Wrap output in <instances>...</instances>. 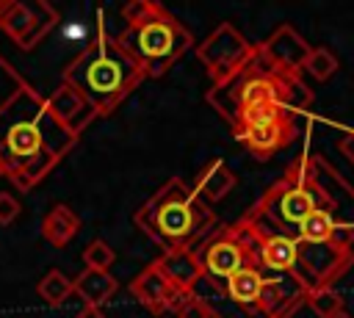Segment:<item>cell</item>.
Segmentation results:
<instances>
[{
	"instance_id": "30",
	"label": "cell",
	"mask_w": 354,
	"mask_h": 318,
	"mask_svg": "<svg viewBox=\"0 0 354 318\" xmlns=\"http://www.w3.org/2000/svg\"><path fill=\"white\" fill-rule=\"evenodd\" d=\"M343 318H346V315H343Z\"/></svg>"
},
{
	"instance_id": "22",
	"label": "cell",
	"mask_w": 354,
	"mask_h": 318,
	"mask_svg": "<svg viewBox=\"0 0 354 318\" xmlns=\"http://www.w3.org/2000/svg\"><path fill=\"white\" fill-rule=\"evenodd\" d=\"M307 299V304H310V310L318 315V318H343L346 312V307H343V299H340V293L337 290H332V288H324V285H318V288H310V293L304 296Z\"/></svg>"
},
{
	"instance_id": "27",
	"label": "cell",
	"mask_w": 354,
	"mask_h": 318,
	"mask_svg": "<svg viewBox=\"0 0 354 318\" xmlns=\"http://www.w3.org/2000/svg\"><path fill=\"white\" fill-rule=\"evenodd\" d=\"M337 149L346 155V160L354 163V133H346V135L337 141Z\"/></svg>"
},
{
	"instance_id": "20",
	"label": "cell",
	"mask_w": 354,
	"mask_h": 318,
	"mask_svg": "<svg viewBox=\"0 0 354 318\" xmlns=\"http://www.w3.org/2000/svg\"><path fill=\"white\" fill-rule=\"evenodd\" d=\"M332 227H335L332 213H329L326 207H315V210L299 224V243H310V246L329 243Z\"/></svg>"
},
{
	"instance_id": "9",
	"label": "cell",
	"mask_w": 354,
	"mask_h": 318,
	"mask_svg": "<svg viewBox=\"0 0 354 318\" xmlns=\"http://www.w3.org/2000/svg\"><path fill=\"white\" fill-rule=\"evenodd\" d=\"M254 50L257 44H249L246 36L232 22H221L202 44H196V58L207 69L210 80L221 83L230 75H235L254 55Z\"/></svg>"
},
{
	"instance_id": "14",
	"label": "cell",
	"mask_w": 354,
	"mask_h": 318,
	"mask_svg": "<svg viewBox=\"0 0 354 318\" xmlns=\"http://www.w3.org/2000/svg\"><path fill=\"white\" fill-rule=\"evenodd\" d=\"M47 108L75 138H80V133L97 119V111L69 83H61L53 94H47Z\"/></svg>"
},
{
	"instance_id": "8",
	"label": "cell",
	"mask_w": 354,
	"mask_h": 318,
	"mask_svg": "<svg viewBox=\"0 0 354 318\" xmlns=\"http://www.w3.org/2000/svg\"><path fill=\"white\" fill-rule=\"evenodd\" d=\"M58 25V11L47 0L22 3V0H0V33H6L14 47L30 53L41 44V39Z\"/></svg>"
},
{
	"instance_id": "16",
	"label": "cell",
	"mask_w": 354,
	"mask_h": 318,
	"mask_svg": "<svg viewBox=\"0 0 354 318\" xmlns=\"http://www.w3.org/2000/svg\"><path fill=\"white\" fill-rule=\"evenodd\" d=\"M235 171L221 160V158H216V160H210L202 171H199V177H196V183L191 185L194 188V194L202 199V202H218V199H224L232 188H235Z\"/></svg>"
},
{
	"instance_id": "13",
	"label": "cell",
	"mask_w": 354,
	"mask_h": 318,
	"mask_svg": "<svg viewBox=\"0 0 354 318\" xmlns=\"http://www.w3.org/2000/svg\"><path fill=\"white\" fill-rule=\"evenodd\" d=\"M232 135L254 158H268V155H274L277 149L288 147L296 138V122H293V116H282V119H274V122H266V124H257V127H243Z\"/></svg>"
},
{
	"instance_id": "25",
	"label": "cell",
	"mask_w": 354,
	"mask_h": 318,
	"mask_svg": "<svg viewBox=\"0 0 354 318\" xmlns=\"http://www.w3.org/2000/svg\"><path fill=\"white\" fill-rule=\"evenodd\" d=\"M177 318H218V312L202 299V296H188V301L177 310Z\"/></svg>"
},
{
	"instance_id": "28",
	"label": "cell",
	"mask_w": 354,
	"mask_h": 318,
	"mask_svg": "<svg viewBox=\"0 0 354 318\" xmlns=\"http://www.w3.org/2000/svg\"><path fill=\"white\" fill-rule=\"evenodd\" d=\"M75 318H108V315H105L100 307H83V310H80Z\"/></svg>"
},
{
	"instance_id": "15",
	"label": "cell",
	"mask_w": 354,
	"mask_h": 318,
	"mask_svg": "<svg viewBox=\"0 0 354 318\" xmlns=\"http://www.w3.org/2000/svg\"><path fill=\"white\" fill-rule=\"evenodd\" d=\"M155 263H158V268L163 271V277L171 282V288L185 290V293H194L196 282L205 277L202 263H199L194 246L174 249V252H163L160 260H155Z\"/></svg>"
},
{
	"instance_id": "3",
	"label": "cell",
	"mask_w": 354,
	"mask_h": 318,
	"mask_svg": "<svg viewBox=\"0 0 354 318\" xmlns=\"http://www.w3.org/2000/svg\"><path fill=\"white\" fill-rule=\"evenodd\" d=\"M122 19L124 28L113 39L144 77H163L194 47L191 30L155 0L124 3Z\"/></svg>"
},
{
	"instance_id": "1",
	"label": "cell",
	"mask_w": 354,
	"mask_h": 318,
	"mask_svg": "<svg viewBox=\"0 0 354 318\" xmlns=\"http://www.w3.org/2000/svg\"><path fill=\"white\" fill-rule=\"evenodd\" d=\"M77 138L53 116L47 97L30 83L19 86L0 102V171L19 191L36 188Z\"/></svg>"
},
{
	"instance_id": "21",
	"label": "cell",
	"mask_w": 354,
	"mask_h": 318,
	"mask_svg": "<svg viewBox=\"0 0 354 318\" xmlns=\"http://www.w3.org/2000/svg\"><path fill=\"white\" fill-rule=\"evenodd\" d=\"M36 290H39V296H41L50 307H58V304H64V301L75 293V285H72V279H69L66 274H61L58 268H53V271H47V274L39 279Z\"/></svg>"
},
{
	"instance_id": "5",
	"label": "cell",
	"mask_w": 354,
	"mask_h": 318,
	"mask_svg": "<svg viewBox=\"0 0 354 318\" xmlns=\"http://www.w3.org/2000/svg\"><path fill=\"white\" fill-rule=\"evenodd\" d=\"M136 227L152 238L163 252L196 246V241L216 224L213 210L180 177H169L133 216Z\"/></svg>"
},
{
	"instance_id": "19",
	"label": "cell",
	"mask_w": 354,
	"mask_h": 318,
	"mask_svg": "<svg viewBox=\"0 0 354 318\" xmlns=\"http://www.w3.org/2000/svg\"><path fill=\"white\" fill-rule=\"evenodd\" d=\"M263 282H266V277L260 274V268H257V265H249V268L238 271L235 277H230V279L224 282V293H227L235 304H241V307H254L257 299H260Z\"/></svg>"
},
{
	"instance_id": "11",
	"label": "cell",
	"mask_w": 354,
	"mask_h": 318,
	"mask_svg": "<svg viewBox=\"0 0 354 318\" xmlns=\"http://www.w3.org/2000/svg\"><path fill=\"white\" fill-rule=\"evenodd\" d=\"M243 218H246V224L252 227V235H254L257 265L293 277V271L299 265V238H290V235H282V232H266L249 216H243Z\"/></svg>"
},
{
	"instance_id": "29",
	"label": "cell",
	"mask_w": 354,
	"mask_h": 318,
	"mask_svg": "<svg viewBox=\"0 0 354 318\" xmlns=\"http://www.w3.org/2000/svg\"><path fill=\"white\" fill-rule=\"evenodd\" d=\"M0 177H3V171H0Z\"/></svg>"
},
{
	"instance_id": "26",
	"label": "cell",
	"mask_w": 354,
	"mask_h": 318,
	"mask_svg": "<svg viewBox=\"0 0 354 318\" xmlns=\"http://www.w3.org/2000/svg\"><path fill=\"white\" fill-rule=\"evenodd\" d=\"M19 210H22L19 199L14 194H8V191H0V227L11 224L19 216Z\"/></svg>"
},
{
	"instance_id": "10",
	"label": "cell",
	"mask_w": 354,
	"mask_h": 318,
	"mask_svg": "<svg viewBox=\"0 0 354 318\" xmlns=\"http://www.w3.org/2000/svg\"><path fill=\"white\" fill-rule=\"evenodd\" d=\"M130 293L152 315H163V312H174L177 315V310L188 301V296H194V293H185V290L171 288V282L163 277V271L158 268V263H149L130 282Z\"/></svg>"
},
{
	"instance_id": "4",
	"label": "cell",
	"mask_w": 354,
	"mask_h": 318,
	"mask_svg": "<svg viewBox=\"0 0 354 318\" xmlns=\"http://www.w3.org/2000/svg\"><path fill=\"white\" fill-rule=\"evenodd\" d=\"M310 102H313V94L299 80V75L274 69L257 50L235 75H230L221 83H213V88L207 91V105L230 127H235L246 111L260 105H279L296 113Z\"/></svg>"
},
{
	"instance_id": "6",
	"label": "cell",
	"mask_w": 354,
	"mask_h": 318,
	"mask_svg": "<svg viewBox=\"0 0 354 318\" xmlns=\"http://www.w3.org/2000/svg\"><path fill=\"white\" fill-rule=\"evenodd\" d=\"M196 257L202 263V271L213 282H227L238 271L257 265V249H254V235L246 218L227 224L207 235L202 243L194 246Z\"/></svg>"
},
{
	"instance_id": "7",
	"label": "cell",
	"mask_w": 354,
	"mask_h": 318,
	"mask_svg": "<svg viewBox=\"0 0 354 318\" xmlns=\"http://www.w3.org/2000/svg\"><path fill=\"white\" fill-rule=\"evenodd\" d=\"M315 207H321L318 205V188H315L313 174L307 171V166L299 163L246 216L254 218V221H266L268 218L271 224H279V227H299Z\"/></svg>"
},
{
	"instance_id": "18",
	"label": "cell",
	"mask_w": 354,
	"mask_h": 318,
	"mask_svg": "<svg viewBox=\"0 0 354 318\" xmlns=\"http://www.w3.org/2000/svg\"><path fill=\"white\" fill-rule=\"evenodd\" d=\"M77 230H80V216L66 205H55L41 221V238L55 249H64L77 235Z\"/></svg>"
},
{
	"instance_id": "24",
	"label": "cell",
	"mask_w": 354,
	"mask_h": 318,
	"mask_svg": "<svg viewBox=\"0 0 354 318\" xmlns=\"http://www.w3.org/2000/svg\"><path fill=\"white\" fill-rule=\"evenodd\" d=\"M113 260H116V252H113V246H111L108 241H102V238H94V241L83 249V263H86V268L108 271V268L113 265Z\"/></svg>"
},
{
	"instance_id": "2",
	"label": "cell",
	"mask_w": 354,
	"mask_h": 318,
	"mask_svg": "<svg viewBox=\"0 0 354 318\" xmlns=\"http://www.w3.org/2000/svg\"><path fill=\"white\" fill-rule=\"evenodd\" d=\"M141 69L119 50L105 28V11L97 8V33L64 66V83H69L97 116H111L141 86Z\"/></svg>"
},
{
	"instance_id": "12",
	"label": "cell",
	"mask_w": 354,
	"mask_h": 318,
	"mask_svg": "<svg viewBox=\"0 0 354 318\" xmlns=\"http://www.w3.org/2000/svg\"><path fill=\"white\" fill-rule=\"evenodd\" d=\"M310 44L290 28V25H279L263 44H257V53L279 72L288 75H299V69H304V61L310 55Z\"/></svg>"
},
{
	"instance_id": "17",
	"label": "cell",
	"mask_w": 354,
	"mask_h": 318,
	"mask_svg": "<svg viewBox=\"0 0 354 318\" xmlns=\"http://www.w3.org/2000/svg\"><path fill=\"white\" fill-rule=\"evenodd\" d=\"M72 285H75V293L86 301V307H102L119 288L111 271H94V268H83L72 279Z\"/></svg>"
},
{
	"instance_id": "23",
	"label": "cell",
	"mask_w": 354,
	"mask_h": 318,
	"mask_svg": "<svg viewBox=\"0 0 354 318\" xmlns=\"http://www.w3.org/2000/svg\"><path fill=\"white\" fill-rule=\"evenodd\" d=\"M304 69H307L315 80H329V77L337 72V58H335L332 50L315 47V50H310V55H307V61H304Z\"/></svg>"
}]
</instances>
